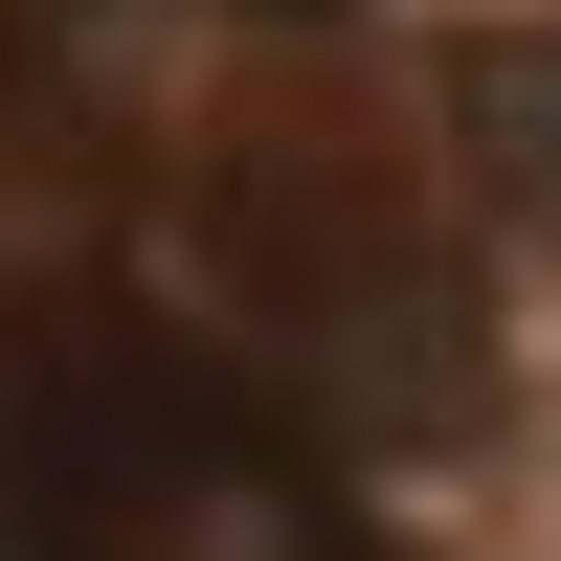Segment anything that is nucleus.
I'll use <instances>...</instances> for the list:
<instances>
[{
  "instance_id": "1",
  "label": "nucleus",
  "mask_w": 561,
  "mask_h": 561,
  "mask_svg": "<svg viewBox=\"0 0 561 561\" xmlns=\"http://www.w3.org/2000/svg\"><path fill=\"white\" fill-rule=\"evenodd\" d=\"M0 561H382V517L225 404L113 382V404H68V449L0 472Z\"/></svg>"
},
{
  "instance_id": "2",
  "label": "nucleus",
  "mask_w": 561,
  "mask_h": 561,
  "mask_svg": "<svg viewBox=\"0 0 561 561\" xmlns=\"http://www.w3.org/2000/svg\"><path fill=\"white\" fill-rule=\"evenodd\" d=\"M449 113H472V180L561 203V45H449Z\"/></svg>"
}]
</instances>
